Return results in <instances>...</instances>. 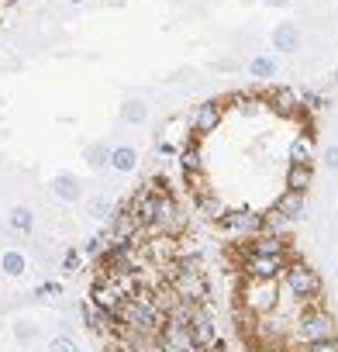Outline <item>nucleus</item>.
Returning a JSON list of instances; mask_svg holds the SVG:
<instances>
[{
	"label": "nucleus",
	"instance_id": "nucleus-8",
	"mask_svg": "<svg viewBox=\"0 0 338 352\" xmlns=\"http://www.w3.org/2000/svg\"><path fill=\"white\" fill-rule=\"evenodd\" d=\"M286 263H290V259H283V256H259V252H249L245 263H242V270H245L249 280H280L283 270H286Z\"/></svg>",
	"mask_w": 338,
	"mask_h": 352
},
{
	"label": "nucleus",
	"instance_id": "nucleus-39",
	"mask_svg": "<svg viewBox=\"0 0 338 352\" xmlns=\"http://www.w3.org/2000/svg\"><path fill=\"white\" fill-rule=\"evenodd\" d=\"M266 4H269V8H286L290 0H266Z\"/></svg>",
	"mask_w": 338,
	"mask_h": 352
},
{
	"label": "nucleus",
	"instance_id": "nucleus-41",
	"mask_svg": "<svg viewBox=\"0 0 338 352\" xmlns=\"http://www.w3.org/2000/svg\"><path fill=\"white\" fill-rule=\"evenodd\" d=\"M155 352H173V349H166V345H159V349H155Z\"/></svg>",
	"mask_w": 338,
	"mask_h": 352
},
{
	"label": "nucleus",
	"instance_id": "nucleus-18",
	"mask_svg": "<svg viewBox=\"0 0 338 352\" xmlns=\"http://www.w3.org/2000/svg\"><path fill=\"white\" fill-rule=\"evenodd\" d=\"M252 252H259V256H283V259H290V245H286L280 235H269V232H262V235H256V239H252Z\"/></svg>",
	"mask_w": 338,
	"mask_h": 352
},
{
	"label": "nucleus",
	"instance_id": "nucleus-22",
	"mask_svg": "<svg viewBox=\"0 0 338 352\" xmlns=\"http://www.w3.org/2000/svg\"><path fill=\"white\" fill-rule=\"evenodd\" d=\"M197 214H204V218H211V221H221V218H225V204H221L211 190H201V194H197Z\"/></svg>",
	"mask_w": 338,
	"mask_h": 352
},
{
	"label": "nucleus",
	"instance_id": "nucleus-14",
	"mask_svg": "<svg viewBox=\"0 0 338 352\" xmlns=\"http://www.w3.org/2000/svg\"><path fill=\"white\" fill-rule=\"evenodd\" d=\"M273 45L290 56V52H297V49L304 45V35H300V28H297L293 21H280L276 32H273Z\"/></svg>",
	"mask_w": 338,
	"mask_h": 352
},
{
	"label": "nucleus",
	"instance_id": "nucleus-19",
	"mask_svg": "<svg viewBox=\"0 0 338 352\" xmlns=\"http://www.w3.org/2000/svg\"><path fill=\"white\" fill-rule=\"evenodd\" d=\"M138 148H131V145H114L111 148V169L114 173H135L138 169Z\"/></svg>",
	"mask_w": 338,
	"mask_h": 352
},
{
	"label": "nucleus",
	"instance_id": "nucleus-1",
	"mask_svg": "<svg viewBox=\"0 0 338 352\" xmlns=\"http://www.w3.org/2000/svg\"><path fill=\"white\" fill-rule=\"evenodd\" d=\"M117 321H121V328L145 331V335H159L162 324H166V311H162L159 304H152V297H148L145 290H135L131 297L121 300Z\"/></svg>",
	"mask_w": 338,
	"mask_h": 352
},
{
	"label": "nucleus",
	"instance_id": "nucleus-9",
	"mask_svg": "<svg viewBox=\"0 0 338 352\" xmlns=\"http://www.w3.org/2000/svg\"><path fill=\"white\" fill-rule=\"evenodd\" d=\"M159 338H162L166 349H173V352H201L197 342H194V335H190V324L187 321H177V318H166Z\"/></svg>",
	"mask_w": 338,
	"mask_h": 352
},
{
	"label": "nucleus",
	"instance_id": "nucleus-10",
	"mask_svg": "<svg viewBox=\"0 0 338 352\" xmlns=\"http://www.w3.org/2000/svg\"><path fill=\"white\" fill-rule=\"evenodd\" d=\"M221 118H225L221 100H201V104H194V111H190V128H194L197 135H211V131L221 124Z\"/></svg>",
	"mask_w": 338,
	"mask_h": 352
},
{
	"label": "nucleus",
	"instance_id": "nucleus-20",
	"mask_svg": "<svg viewBox=\"0 0 338 352\" xmlns=\"http://www.w3.org/2000/svg\"><path fill=\"white\" fill-rule=\"evenodd\" d=\"M8 225H11L18 235H32V228H35V211L25 208V204H18V208L8 211Z\"/></svg>",
	"mask_w": 338,
	"mask_h": 352
},
{
	"label": "nucleus",
	"instance_id": "nucleus-3",
	"mask_svg": "<svg viewBox=\"0 0 338 352\" xmlns=\"http://www.w3.org/2000/svg\"><path fill=\"white\" fill-rule=\"evenodd\" d=\"M283 283H286V290H290L297 300H314V297L321 294V276H317V270L307 266V263H300V259H290V263H286Z\"/></svg>",
	"mask_w": 338,
	"mask_h": 352
},
{
	"label": "nucleus",
	"instance_id": "nucleus-12",
	"mask_svg": "<svg viewBox=\"0 0 338 352\" xmlns=\"http://www.w3.org/2000/svg\"><path fill=\"white\" fill-rule=\"evenodd\" d=\"M52 194L63 201V204H80L83 201V184L76 173H59L52 180Z\"/></svg>",
	"mask_w": 338,
	"mask_h": 352
},
{
	"label": "nucleus",
	"instance_id": "nucleus-38",
	"mask_svg": "<svg viewBox=\"0 0 338 352\" xmlns=\"http://www.w3.org/2000/svg\"><path fill=\"white\" fill-rule=\"evenodd\" d=\"M159 155H177V148L169 145V142H159Z\"/></svg>",
	"mask_w": 338,
	"mask_h": 352
},
{
	"label": "nucleus",
	"instance_id": "nucleus-28",
	"mask_svg": "<svg viewBox=\"0 0 338 352\" xmlns=\"http://www.w3.org/2000/svg\"><path fill=\"white\" fill-rule=\"evenodd\" d=\"M266 228H269V235H283V232H290V218L273 208V211L266 214Z\"/></svg>",
	"mask_w": 338,
	"mask_h": 352
},
{
	"label": "nucleus",
	"instance_id": "nucleus-29",
	"mask_svg": "<svg viewBox=\"0 0 338 352\" xmlns=\"http://www.w3.org/2000/svg\"><path fill=\"white\" fill-rule=\"evenodd\" d=\"M87 211H90L93 218H111V214H114V204L104 201V197H93V201H87Z\"/></svg>",
	"mask_w": 338,
	"mask_h": 352
},
{
	"label": "nucleus",
	"instance_id": "nucleus-40",
	"mask_svg": "<svg viewBox=\"0 0 338 352\" xmlns=\"http://www.w3.org/2000/svg\"><path fill=\"white\" fill-rule=\"evenodd\" d=\"M66 4H87V0H66Z\"/></svg>",
	"mask_w": 338,
	"mask_h": 352
},
{
	"label": "nucleus",
	"instance_id": "nucleus-32",
	"mask_svg": "<svg viewBox=\"0 0 338 352\" xmlns=\"http://www.w3.org/2000/svg\"><path fill=\"white\" fill-rule=\"evenodd\" d=\"M80 256H83V252L69 249V252L63 256V270H66V273H76V270H80Z\"/></svg>",
	"mask_w": 338,
	"mask_h": 352
},
{
	"label": "nucleus",
	"instance_id": "nucleus-23",
	"mask_svg": "<svg viewBox=\"0 0 338 352\" xmlns=\"http://www.w3.org/2000/svg\"><path fill=\"white\" fill-rule=\"evenodd\" d=\"M0 270H4V276H25V273H28V259H25V252L8 249L4 256H0Z\"/></svg>",
	"mask_w": 338,
	"mask_h": 352
},
{
	"label": "nucleus",
	"instance_id": "nucleus-13",
	"mask_svg": "<svg viewBox=\"0 0 338 352\" xmlns=\"http://www.w3.org/2000/svg\"><path fill=\"white\" fill-rule=\"evenodd\" d=\"M190 335H194V342H197V349L204 352L214 338H218V331H214V321H211V314L197 304V311H194V318H190Z\"/></svg>",
	"mask_w": 338,
	"mask_h": 352
},
{
	"label": "nucleus",
	"instance_id": "nucleus-31",
	"mask_svg": "<svg viewBox=\"0 0 338 352\" xmlns=\"http://www.w3.org/2000/svg\"><path fill=\"white\" fill-rule=\"evenodd\" d=\"M35 335H38V328H35V324H28V321H18V324H14V338H18L21 345H28Z\"/></svg>",
	"mask_w": 338,
	"mask_h": 352
},
{
	"label": "nucleus",
	"instance_id": "nucleus-11",
	"mask_svg": "<svg viewBox=\"0 0 338 352\" xmlns=\"http://www.w3.org/2000/svg\"><path fill=\"white\" fill-rule=\"evenodd\" d=\"M121 300H124V294H121L107 276H104V280H97V283H93V290H90V304H93V307H100V311H107V314H114V318H117Z\"/></svg>",
	"mask_w": 338,
	"mask_h": 352
},
{
	"label": "nucleus",
	"instance_id": "nucleus-37",
	"mask_svg": "<svg viewBox=\"0 0 338 352\" xmlns=\"http://www.w3.org/2000/svg\"><path fill=\"white\" fill-rule=\"evenodd\" d=\"M204 352H228V345H225L221 338H214V342H211V345H207Z\"/></svg>",
	"mask_w": 338,
	"mask_h": 352
},
{
	"label": "nucleus",
	"instance_id": "nucleus-21",
	"mask_svg": "<svg viewBox=\"0 0 338 352\" xmlns=\"http://www.w3.org/2000/svg\"><path fill=\"white\" fill-rule=\"evenodd\" d=\"M121 121H124V124H145V121H148V104L138 100V97H128V100L121 104Z\"/></svg>",
	"mask_w": 338,
	"mask_h": 352
},
{
	"label": "nucleus",
	"instance_id": "nucleus-33",
	"mask_svg": "<svg viewBox=\"0 0 338 352\" xmlns=\"http://www.w3.org/2000/svg\"><path fill=\"white\" fill-rule=\"evenodd\" d=\"M104 249H107V242H104V239L97 235V239H90V242L83 245V256H100Z\"/></svg>",
	"mask_w": 338,
	"mask_h": 352
},
{
	"label": "nucleus",
	"instance_id": "nucleus-2",
	"mask_svg": "<svg viewBox=\"0 0 338 352\" xmlns=\"http://www.w3.org/2000/svg\"><path fill=\"white\" fill-rule=\"evenodd\" d=\"M169 294L183 304H204L207 300V280L201 266H180L173 263V280H169Z\"/></svg>",
	"mask_w": 338,
	"mask_h": 352
},
{
	"label": "nucleus",
	"instance_id": "nucleus-17",
	"mask_svg": "<svg viewBox=\"0 0 338 352\" xmlns=\"http://www.w3.org/2000/svg\"><path fill=\"white\" fill-rule=\"evenodd\" d=\"M245 69H249L252 80H262L266 83V80H276L280 76V59L276 56H252Z\"/></svg>",
	"mask_w": 338,
	"mask_h": 352
},
{
	"label": "nucleus",
	"instance_id": "nucleus-30",
	"mask_svg": "<svg viewBox=\"0 0 338 352\" xmlns=\"http://www.w3.org/2000/svg\"><path fill=\"white\" fill-rule=\"evenodd\" d=\"M49 352H80V345H76L69 335H56V338L49 342Z\"/></svg>",
	"mask_w": 338,
	"mask_h": 352
},
{
	"label": "nucleus",
	"instance_id": "nucleus-6",
	"mask_svg": "<svg viewBox=\"0 0 338 352\" xmlns=\"http://www.w3.org/2000/svg\"><path fill=\"white\" fill-rule=\"evenodd\" d=\"M280 294H276V280H249V287L242 290V304L252 314H269L276 307Z\"/></svg>",
	"mask_w": 338,
	"mask_h": 352
},
{
	"label": "nucleus",
	"instance_id": "nucleus-42",
	"mask_svg": "<svg viewBox=\"0 0 338 352\" xmlns=\"http://www.w3.org/2000/svg\"><path fill=\"white\" fill-rule=\"evenodd\" d=\"M0 25H4V21H0Z\"/></svg>",
	"mask_w": 338,
	"mask_h": 352
},
{
	"label": "nucleus",
	"instance_id": "nucleus-16",
	"mask_svg": "<svg viewBox=\"0 0 338 352\" xmlns=\"http://www.w3.org/2000/svg\"><path fill=\"white\" fill-rule=\"evenodd\" d=\"M311 184H314V166L311 162H290V169H286V190L307 194Z\"/></svg>",
	"mask_w": 338,
	"mask_h": 352
},
{
	"label": "nucleus",
	"instance_id": "nucleus-27",
	"mask_svg": "<svg viewBox=\"0 0 338 352\" xmlns=\"http://www.w3.org/2000/svg\"><path fill=\"white\" fill-rule=\"evenodd\" d=\"M273 104H276L283 114H297V107H300V104H297V94L286 90V87H280V90L273 94Z\"/></svg>",
	"mask_w": 338,
	"mask_h": 352
},
{
	"label": "nucleus",
	"instance_id": "nucleus-15",
	"mask_svg": "<svg viewBox=\"0 0 338 352\" xmlns=\"http://www.w3.org/2000/svg\"><path fill=\"white\" fill-rule=\"evenodd\" d=\"M273 208H276L280 214H286L290 221H297V218H304V211H307V197H304L300 190H283Z\"/></svg>",
	"mask_w": 338,
	"mask_h": 352
},
{
	"label": "nucleus",
	"instance_id": "nucleus-24",
	"mask_svg": "<svg viewBox=\"0 0 338 352\" xmlns=\"http://www.w3.org/2000/svg\"><path fill=\"white\" fill-rule=\"evenodd\" d=\"M111 148H114V145H107V142L87 145V166H90V169H111Z\"/></svg>",
	"mask_w": 338,
	"mask_h": 352
},
{
	"label": "nucleus",
	"instance_id": "nucleus-36",
	"mask_svg": "<svg viewBox=\"0 0 338 352\" xmlns=\"http://www.w3.org/2000/svg\"><path fill=\"white\" fill-rule=\"evenodd\" d=\"M324 166L338 173V145H328V148H324Z\"/></svg>",
	"mask_w": 338,
	"mask_h": 352
},
{
	"label": "nucleus",
	"instance_id": "nucleus-7",
	"mask_svg": "<svg viewBox=\"0 0 338 352\" xmlns=\"http://www.w3.org/2000/svg\"><path fill=\"white\" fill-rule=\"evenodd\" d=\"M221 228L232 232L235 239H256V235L266 232V214H256V211H225Z\"/></svg>",
	"mask_w": 338,
	"mask_h": 352
},
{
	"label": "nucleus",
	"instance_id": "nucleus-34",
	"mask_svg": "<svg viewBox=\"0 0 338 352\" xmlns=\"http://www.w3.org/2000/svg\"><path fill=\"white\" fill-rule=\"evenodd\" d=\"M307 352H338V338H324V342H314V345H307Z\"/></svg>",
	"mask_w": 338,
	"mask_h": 352
},
{
	"label": "nucleus",
	"instance_id": "nucleus-35",
	"mask_svg": "<svg viewBox=\"0 0 338 352\" xmlns=\"http://www.w3.org/2000/svg\"><path fill=\"white\" fill-rule=\"evenodd\" d=\"M59 294H63L59 283H42V287H35V297H59Z\"/></svg>",
	"mask_w": 338,
	"mask_h": 352
},
{
	"label": "nucleus",
	"instance_id": "nucleus-5",
	"mask_svg": "<svg viewBox=\"0 0 338 352\" xmlns=\"http://www.w3.org/2000/svg\"><path fill=\"white\" fill-rule=\"evenodd\" d=\"M335 331H338L335 318H331L328 311H321V307L307 311V314L297 321V342H300V345H314V342L335 338Z\"/></svg>",
	"mask_w": 338,
	"mask_h": 352
},
{
	"label": "nucleus",
	"instance_id": "nucleus-26",
	"mask_svg": "<svg viewBox=\"0 0 338 352\" xmlns=\"http://www.w3.org/2000/svg\"><path fill=\"white\" fill-rule=\"evenodd\" d=\"M180 166H183V173H204V155H201L197 142H190V145L180 152Z\"/></svg>",
	"mask_w": 338,
	"mask_h": 352
},
{
	"label": "nucleus",
	"instance_id": "nucleus-4",
	"mask_svg": "<svg viewBox=\"0 0 338 352\" xmlns=\"http://www.w3.org/2000/svg\"><path fill=\"white\" fill-rule=\"evenodd\" d=\"M155 235H166V239H180L187 232V211L169 197V194H159V204H155V221H152Z\"/></svg>",
	"mask_w": 338,
	"mask_h": 352
},
{
	"label": "nucleus",
	"instance_id": "nucleus-25",
	"mask_svg": "<svg viewBox=\"0 0 338 352\" xmlns=\"http://www.w3.org/2000/svg\"><path fill=\"white\" fill-rule=\"evenodd\" d=\"M290 162H314V138L311 135H297L290 142Z\"/></svg>",
	"mask_w": 338,
	"mask_h": 352
}]
</instances>
